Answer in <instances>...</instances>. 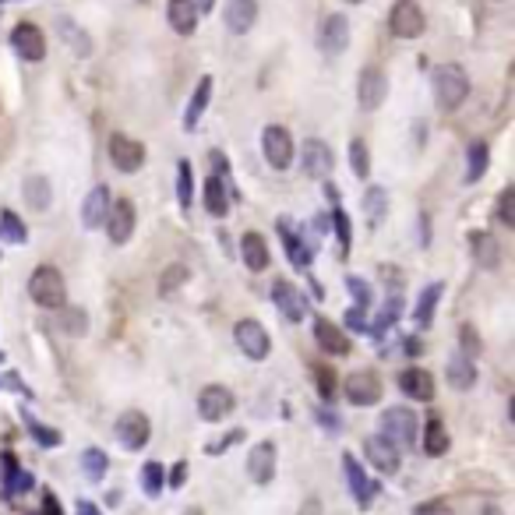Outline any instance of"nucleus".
<instances>
[{"instance_id":"obj_1","label":"nucleus","mask_w":515,"mask_h":515,"mask_svg":"<svg viewBox=\"0 0 515 515\" xmlns=\"http://www.w3.org/2000/svg\"><path fill=\"white\" fill-rule=\"evenodd\" d=\"M28 297L46 310H57L68 304V286H64V276L53 269V265H39L32 276H28Z\"/></svg>"},{"instance_id":"obj_2","label":"nucleus","mask_w":515,"mask_h":515,"mask_svg":"<svg viewBox=\"0 0 515 515\" xmlns=\"http://www.w3.org/2000/svg\"><path fill=\"white\" fill-rule=\"evenodd\" d=\"M470 96V75L459 64H441L434 71V100L441 109H459Z\"/></svg>"},{"instance_id":"obj_3","label":"nucleus","mask_w":515,"mask_h":515,"mask_svg":"<svg viewBox=\"0 0 515 515\" xmlns=\"http://www.w3.org/2000/svg\"><path fill=\"white\" fill-rule=\"evenodd\" d=\"M262 152L269 159L272 170H290L294 156H297V145H294V134L279 124H269L265 134H262Z\"/></svg>"},{"instance_id":"obj_4","label":"nucleus","mask_w":515,"mask_h":515,"mask_svg":"<svg viewBox=\"0 0 515 515\" xmlns=\"http://www.w3.org/2000/svg\"><path fill=\"white\" fill-rule=\"evenodd\" d=\"M233 335H237V346L244 350V357H251V360H265V357L272 353V339H269V332L262 328V321H254V318L237 321Z\"/></svg>"},{"instance_id":"obj_5","label":"nucleus","mask_w":515,"mask_h":515,"mask_svg":"<svg viewBox=\"0 0 515 515\" xmlns=\"http://www.w3.org/2000/svg\"><path fill=\"white\" fill-rule=\"evenodd\" d=\"M382 431L396 448H410L416 438V413L406 406H392L382 413Z\"/></svg>"},{"instance_id":"obj_6","label":"nucleus","mask_w":515,"mask_h":515,"mask_svg":"<svg viewBox=\"0 0 515 515\" xmlns=\"http://www.w3.org/2000/svg\"><path fill=\"white\" fill-rule=\"evenodd\" d=\"M109 163L120 173H138L145 166V145L127 134H109Z\"/></svg>"},{"instance_id":"obj_7","label":"nucleus","mask_w":515,"mask_h":515,"mask_svg":"<svg viewBox=\"0 0 515 515\" xmlns=\"http://www.w3.org/2000/svg\"><path fill=\"white\" fill-rule=\"evenodd\" d=\"M389 25H392V36H399V39H420L423 28H427V18H423L420 4L399 0L392 7V14H389Z\"/></svg>"},{"instance_id":"obj_8","label":"nucleus","mask_w":515,"mask_h":515,"mask_svg":"<svg viewBox=\"0 0 515 515\" xmlns=\"http://www.w3.org/2000/svg\"><path fill=\"white\" fill-rule=\"evenodd\" d=\"M342 392L353 406H374L382 399V378L374 371H353L346 382H342Z\"/></svg>"},{"instance_id":"obj_9","label":"nucleus","mask_w":515,"mask_h":515,"mask_svg":"<svg viewBox=\"0 0 515 515\" xmlns=\"http://www.w3.org/2000/svg\"><path fill=\"white\" fill-rule=\"evenodd\" d=\"M149 434H152V423H149L145 413L138 410L120 413V420H117V438H120L124 448H131V452L145 448V445H149Z\"/></svg>"},{"instance_id":"obj_10","label":"nucleus","mask_w":515,"mask_h":515,"mask_svg":"<svg viewBox=\"0 0 515 515\" xmlns=\"http://www.w3.org/2000/svg\"><path fill=\"white\" fill-rule=\"evenodd\" d=\"M134 222H138V212H134V202H131V198L109 202V212H106V233H109L113 244H127L131 233H134Z\"/></svg>"},{"instance_id":"obj_11","label":"nucleus","mask_w":515,"mask_h":515,"mask_svg":"<svg viewBox=\"0 0 515 515\" xmlns=\"http://www.w3.org/2000/svg\"><path fill=\"white\" fill-rule=\"evenodd\" d=\"M233 406H237V399H233V392L226 385H205L202 396H198V416L208 420V423L226 420L233 413Z\"/></svg>"},{"instance_id":"obj_12","label":"nucleus","mask_w":515,"mask_h":515,"mask_svg":"<svg viewBox=\"0 0 515 515\" xmlns=\"http://www.w3.org/2000/svg\"><path fill=\"white\" fill-rule=\"evenodd\" d=\"M11 46H14V53H18L21 60H32V64L46 57V39H43V32H39L32 21H18V25H14Z\"/></svg>"},{"instance_id":"obj_13","label":"nucleus","mask_w":515,"mask_h":515,"mask_svg":"<svg viewBox=\"0 0 515 515\" xmlns=\"http://www.w3.org/2000/svg\"><path fill=\"white\" fill-rule=\"evenodd\" d=\"M342 473H346V484H350V491H353V498H357V505L360 509H367L374 498H378V480H371L367 473H364V466L353 459V455H342Z\"/></svg>"},{"instance_id":"obj_14","label":"nucleus","mask_w":515,"mask_h":515,"mask_svg":"<svg viewBox=\"0 0 515 515\" xmlns=\"http://www.w3.org/2000/svg\"><path fill=\"white\" fill-rule=\"evenodd\" d=\"M389 96V75L382 68H367L360 75V85H357V100L364 109H378Z\"/></svg>"},{"instance_id":"obj_15","label":"nucleus","mask_w":515,"mask_h":515,"mask_svg":"<svg viewBox=\"0 0 515 515\" xmlns=\"http://www.w3.org/2000/svg\"><path fill=\"white\" fill-rule=\"evenodd\" d=\"M364 452H367V459H371V466H374L378 473H396V470H399L403 452H399L385 434L367 438V441H364Z\"/></svg>"},{"instance_id":"obj_16","label":"nucleus","mask_w":515,"mask_h":515,"mask_svg":"<svg viewBox=\"0 0 515 515\" xmlns=\"http://www.w3.org/2000/svg\"><path fill=\"white\" fill-rule=\"evenodd\" d=\"M247 473L254 484H272V477H276V445L272 441H262L247 452Z\"/></svg>"},{"instance_id":"obj_17","label":"nucleus","mask_w":515,"mask_h":515,"mask_svg":"<svg viewBox=\"0 0 515 515\" xmlns=\"http://www.w3.org/2000/svg\"><path fill=\"white\" fill-rule=\"evenodd\" d=\"M314 339H318V346H321L325 353H332V357H346V353H350L346 332H342L335 321H328V318H318V321H314Z\"/></svg>"},{"instance_id":"obj_18","label":"nucleus","mask_w":515,"mask_h":515,"mask_svg":"<svg viewBox=\"0 0 515 515\" xmlns=\"http://www.w3.org/2000/svg\"><path fill=\"white\" fill-rule=\"evenodd\" d=\"M272 301H276V308L283 310L290 321H304V314H308V301L301 297V290H297L294 283L279 279V283L272 286Z\"/></svg>"},{"instance_id":"obj_19","label":"nucleus","mask_w":515,"mask_h":515,"mask_svg":"<svg viewBox=\"0 0 515 515\" xmlns=\"http://www.w3.org/2000/svg\"><path fill=\"white\" fill-rule=\"evenodd\" d=\"M399 389H403V396H410L416 403H431L434 399V378L423 367H406L399 374Z\"/></svg>"},{"instance_id":"obj_20","label":"nucleus","mask_w":515,"mask_h":515,"mask_svg":"<svg viewBox=\"0 0 515 515\" xmlns=\"http://www.w3.org/2000/svg\"><path fill=\"white\" fill-rule=\"evenodd\" d=\"M198 14L202 11L195 7V0H170L166 4V21L177 36H191L198 28Z\"/></svg>"},{"instance_id":"obj_21","label":"nucleus","mask_w":515,"mask_h":515,"mask_svg":"<svg viewBox=\"0 0 515 515\" xmlns=\"http://www.w3.org/2000/svg\"><path fill=\"white\" fill-rule=\"evenodd\" d=\"M258 18V0H226V28L233 36H247Z\"/></svg>"},{"instance_id":"obj_22","label":"nucleus","mask_w":515,"mask_h":515,"mask_svg":"<svg viewBox=\"0 0 515 515\" xmlns=\"http://www.w3.org/2000/svg\"><path fill=\"white\" fill-rule=\"evenodd\" d=\"M332 166H335L332 149L325 141H318V138H308L304 141V170H308V177H328Z\"/></svg>"},{"instance_id":"obj_23","label":"nucleus","mask_w":515,"mask_h":515,"mask_svg":"<svg viewBox=\"0 0 515 515\" xmlns=\"http://www.w3.org/2000/svg\"><path fill=\"white\" fill-rule=\"evenodd\" d=\"M106 212H109V191L100 184V188H93V191L85 195V202H82V226H85V229L103 226Z\"/></svg>"},{"instance_id":"obj_24","label":"nucleus","mask_w":515,"mask_h":515,"mask_svg":"<svg viewBox=\"0 0 515 515\" xmlns=\"http://www.w3.org/2000/svg\"><path fill=\"white\" fill-rule=\"evenodd\" d=\"M346 43H350V21H346V14H332L321 28V50L325 53H342Z\"/></svg>"},{"instance_id":"obj_25","label":"nucleus","mask_w":515,"mask_h":515,"mask_svg":"<svg viewBox=\"0 0 515 515\" xmlns=\"http://www.w3.org/2000/svg\"><path fill=\"white\" fill-rule=\"evenodd\" d=\"M240 254H244V265L251 269V272H265L269 269V247H265V240H262V233H244V240H240Z\"/></svg>"},{"instance_id":"obj_26","label":"nucleus","mask_w":515,"mask_h":515,"mask_svg":"<svg viewBox=\"0 0 515 515\" xmlns=\"http://www.w3.org/2000/svg\"><path fill=\"white\" fill-rule=\"evenodd\" d=\"M448 445H452V438L445 431V420L441 416H427V423H423V452L438 459V455L448 452Z\"/></svg>"},{"instance_id":"obj_27","label":"nucleus","mask_w":515,"mask_h":515,"mask_svg":"<svg viewBox=\"0 0 515 515\" xmlns=\"http://www.w3.org/2000/svg\"><path fill=\"white\" fill-rule=\"evenodd\" d=\"M208 103H212V78L205 75V78L195 85L191 106H188V113H184V127H188V131H195V127H198V120H202V113L208 109Z\"/></svg>"},{"instance_id":"obj_28","label":"nucleus","mask_w":515,"mask_h":515,"mask_svg":"<svg viewBox=\"0 0 515 515\" xmlns=\"http://www.w3.org/2000/svg\"><path fill=\"white\" fill-rule=\"evenodd\" d=\"M279 233H283V244H286L290 262H294L297 269H308L310 265V247L301 244V237H297V229L290 226V219H279Z\"/></svg>"},{"instance_id":"obj_29","label":"nucleus","mask_w":515,"mask_h":515,"mask_svg":"<svg viewBox=\"0 0 515 515\" xmlns=\"http://www.w3.org/2000/svg\"><path fill=\"white\" fill-rule=\"evenodd\" d=\"M448 385L459 389V392H466V389L477 385V367L470 364V357H452L448 360Z\"/></svg>"},{"instance_id":"obj_30","label":"nucleus","mask_w":515,"mask_h":515,"mask_svg":"<svg viewBox=\"0 0 515 515\" xmlns=\"http://www.w3.org/2000/svg\"><path fill=\"white\" fill-rule=\"evenodd\" d=\"M205 208L215 215V219H222V215L229 212V195H226L222 173H215V177H208L205 181Z\"/></svg>"},{"instance_id":"obj_31","label":"nucleus","mask_w":515,"mask_h":515,"mask_svg":"<svg viewBox=\"0 0 515 515\" xmlns=\"http://www.w3.org/2000/svg\"><path fill=\"white\" fill-rule=\"evenodd\" d=\"M441 283H431L423 294H420V304H416V310H413V318H416V325L420 328H427L431 321H434V308H438V301H441Z\"/></svg>"},{"instance_id":"obj_32","label":"nucleus","mask_w":515,"mask_h":515,"mask_svg":"<svg viewBox=\"0 0 515 515\" xmlns=\"http://www.w3.org/2000/svg\"><path fill=\"white\" fill-rule=\"evenodd\" d=\"M21 191H25V202L32 208H39V212L50 208V198H53V195H50V181H46V177H28Z\"/></svg>"},{"instance_id":"obj_33","label":"nucleus","mask_w":515,"mask_h":515,"mask_svg":"<svg viewBox=\"0 0 515 515\" xmlns=\"http://www.w3.org/2000/svg\"><path fill=\"white\" fill-rule=\"evenodd\" d=\"M364 212H367L371 226H378V222L385 219V212H389V195H385V188H367V195H364Z\"/></svg>"},{"instance_id":"obj_34","label":"nucleus","mask_w":515,"mask_h":515,"mask_svg":"<svg viewBox=\"0 0 515 515\" xmlns=\"http://www.w3.org/2000/svg\"><path fill=\"white\" fill-rule=\"evenodd\" d=\"M473 254H477L480 265L495 269L498 265V240L491 233H473Z\"/></svg>"},{"instance_id":"obj_35","label":"nucleus","mask_w":515,"mask_h":515,"mask_svg":"<svg viewBox=\"0 0 515 515\" xmlns=\"http://www.w3.org/2000/svg\"><path fill=\"white\" fill-rule=\"evenodd\" d=\"M0 240H7V244H25V226H21V219L14 215V212H0Z\"/></svg>"},{"instance_id":"obj_36","label":"nucleus","mask_w":515,"mask_h":515,"mask_svg":"<svg viewBox=\"0 0 515 515\" xmlns=\"http://www.w3.org/2000/svg\"><path fill=\"white\" fill-rule=\"evenodd\" d=\"M487 159H491V156H487V145H484V141H473V145H470V170H466V181H470V184L484 177Z\"/></svg>"},{"instance_id":"obj_37","label":"nucleus","mask_w":515,"mask_h":515,"mask_svg":"<svg viewBox=\"0 0 515 515\" xmlns=\"http://www.w3.org/2000/svg\"><path fill=\"white\" fill-rule=\"evenodd\" d=\"M163 484H166V480H163V466H159V463H145V466H141V491H145L149 498H156V495L163 491Z\"/></svg>"},{"instance_id":"obj_38","label":"nucleus","mask_w":515,"mask_h":515,"mask_svg":"<svg viewBox=\"0 0 515 515\" xmlns=\"http://www.w3.org/2000/svg\"><path fill=\"white\" fill-rule=\"evenodd\" d=\"M332 222H335L339 251H342V258H346V254H350V247H353V229H350V215H346L342 208H335V212H332Z\"/></svg>"},{"instance_id":"obj_39","label":"nucleus","mask_w":515,"mask_h":515,"mask_svg":"<svg viewBox=\"0 0 515 515\" xmlns=\"http://www.w3.org/2000/svg\"><path fill=\"white\" fill-rule=\"evenodd\" d=\"M184 283H188V269H184V265H170V269L163 272V279H159V294L170 297V294L181 290Z\"/></svg>"},{"instance_id":"obj_40","label":"nucleus","mask_w":515,"mask_h":515,"mask_svg":"<svg viewBox=\"0 0 515 515\" xmlns=\"http://www.w3.org/2000/svg\"><path fill=\"white\" fill-rule=\"evenodd\" d=\"M82 466H85V473L93 477V480H103L106 477V452H100V448H85V455H82Z\"/></svg>"},{"instance_id":"obj_41","label":"nucleus","mask_w":515,"mask_h":515,"mask_svg":"<svg viewBox=\"0 0 515 515\" xmlns=\"http://www.w3.org/2000/svg\"><path fill=\"white\" fill-rule=\"evenodd\" d=\"M314 385H318L321 399H335V371H332V367L318 364V367H314Z\"/></svg>"},{"instance_id":"obj_42","label":"nucleus","mask_w":515,"mask_h":515,"mask_svg":"<svg viewBox=\"0 0 515 515\" xmlns=\"http://www.w3.org/2000/svg\"><path fill=\"white\" fill-rule=\"evenodd\" d=\"M25 420H28V434H32V438H36V441H39L43 448H53V445H60V434H57V431H50L46 423L32 420L28 413H25Z\"/></svg>"},{"instance_id":"obj_43","label":"nucleus","mask_w":515,"mask_h":515,"mask_svg":"<svg viewBox=\"0 0 515 515\" xmlns=\"http://www.w3.org/2000/svg\"><path fill=\"white\" fill-rule=\"evenodd\" d=\"M177 198L184 208L191 205V163L188 159H181V166H177Z\"/></svg>"},{"instance_id":"obj_44","label":"nucleus","mask_w":515,"mask_h":515,"mask_svg":"<svg viewBox=\"0 0 515 515\" xmlns=\"http://www.w3.org/2000/svg\"><path fill=\"white\" fill-rule=\"evenodd\" d=\"M399 308H403V304H399V297L392 294V297H389V304H385V310H382V318L374 321V328H371V332H374V335H382V332H385V328L399 318Z\"/></svg>"},{"instance_id":"obj_45","label":"nucleus","mask_w":515,"mask_h":515,"mask_svg":"<svg viewBox=\"0 0 515 515\" xmlns=\"http://www.w3.org/2000/svg\"><path fill=\"white\" fill-rule=\"evenodd\" d=\"M350 159H353L357 177H367V145H364V138H353V145H350Z\"/></svg>"},{"instance_id":"obj_46","label":"nucleus","mask_w":515,"mask_h":515,"mask_svg":"<svg viewBox=\"0 0 515 515\" xmlns=\"http://www.w3.org/2000/svg\"><path fill=\"white\" fill-rule=\"evenodd\" d=\"M498 215H502V222H505V226H515V188H505V191H502Z\"/></svg>"},{"instance_id":"obj_47","label":"nucleus","mask_w":515,"mask_h":515,"mask_svg":"<svg viewBox=\"0 0 515 515\" xmlns=\"http://www.w3.org/2000/svg\"><path fill=\"white\" fill-rule=\"evenodd\" d=\"M346 286H350V294L357 297V308H367V304H371V290H367V283H364L360 276H350Z\"/></svg>"},{"instance_id":"obj_48","label":"nucleus","mask_w":515,"mask_h":515,"mask_svg":"<svg viewBox=\"0 0 515 515\" xmlns=\"http://www.w3.org/2000/svg\"><path fill=\"white\" fill-rule=\"evenodd\" d=\"M32 487H36V477H32V473H25V470H18V477H14L4 491H7V495H25V491H32Z\"/></svg>"},{"instance_id":"obj_49","label":"nucleus","mask_w":515,"mask_h":515,"mask_svg":"<svg viewBox=\"0 0 515 515\" xmlns=\"http://www.w3.org/2000/svg\"><path fill=\"white\" fill-rule=\"evenodd\" d=\"M240 438H244V431H229V434H222L215 445H208V455H222V452H226L229 445H237Z\"/></svg>"},{"instance_id":"obj_50","label":"nucleus","mask_w":515,"mask_h":515,"mask_svg":"<svg viewBox=\"0 0 515 515\" xmlns=\"http://www.w3.org/2000/svg\"><path fill=\"white\" fill-rule=\"evenodd\" d=\"M413 515H455V512H452L448 502H423V505L413 509Z\"/></svg>"},{"instance_id":"obj_51","label":"nucleus","mask_w":515,"mask_h":515,"mask_svg":"<svg viewBox=\"0 0 515 515\" xmlns=\"http://www.w3.org/2000/svg\"><path fill=\"white\" fill-rule=\"evenodd\" d=\"M166 484H170L173 491H181V487L188 484V463H177V466L170 470V480H166Z\"/></svg>"},{"instance_id":"obj_52","label":"nucleus","mask_w":515,"mask_h":515,"mask_svg":"<svg viewBox=\"0 0 515 515\" xmlns=\"http://www.w3.org/2000/svg\"><path fill=\"white\" fill-rule=\"evenodd\" d=\"M463 342H466V353H470V357H477V353H480V339H477V332H473L470 325L463 328Z\"/></svg>"},{"instance_id":"obj_53","label":"nucleus","mask_w":515,"mask_h":515,"mask_svg":"<svg viewBox=\"0 0 515 515\" xmlns=\"http://www.w3.org/2000/svg\"><path fill=\"white\" fill-rule=\"evenodd\" d=\"M43 515H64L60 512V502L53 498V491H43Z\"/></svg>"},{"instance_id":"obj_54","label":"nucleus","mask_w":515,"mask_h":515,"mask_svg":"<svg viewBox=\"0 0 515 515\" xmlns=\"http://www.w3.org/2000/svg\"><path fill=\"white\" fill-rule=\"evenodd\" d=\"M297 515H321V502H318V498H308V502L301 505V512Z\"/></svg>"},{"instance_id":"obj_55","label":"nucleus","mask_w":515,"mask_h":515,"mask_svg":"<svg viewBox=\"0 0 515 515\" xmlns=\"http://www.w3.org/2000/svg\"><path fill=\"white\" fill-rule=\"evenodd\" d=\"M75 512L78 515H100V509H96V505H89V502H78V505H75Z\"/></svg>"},{"instance_id":"obj_56","label":"nucleus","mask_w":515,"mask_h":515,"mask_svg":"<svg viewBox=\"0 0 515 515\" xmlns=\"http://www.w3.org/2000/svg\"><path fill=\"white\" fill-rule=\"evenodd\" d=\"M212 4H215V0H195V7H198V11H212Z\"/></svg>"},{"instance_id":"obj_57","label":"nucleus","mask_w":515,"mask_h":515,"mask_svg":"<svg viewBox=\"0 0 515 515\" xmlns=\"http://www.w3.org/2000/svg\"><path fill=\"white\" fill-rule=\"evenodd\" d=\"M184 515H205V512H202L198 505H191V509H184Z\"/></svg>"},{"instance_id":"obj_58","label":"nucleus","mask_w":515,"mask_h":515,"mask_svg":"<svg viewBox=\"0 0 515 515\" xmlns=\"http://www.w3.org/2000/svg\"><path fill=\"white\" fill-rule=\"evenodd\" d=\"M346 4H364V0H346Z\"/></svg>"},{"instance_id":"obj_59","label":"nucleus","mask_w":515,"mask_h":515,"mask_svg":"<svg viewBox=\"0 0 515 515\" xmlns=\"http://www.w3.org/2000/svg\"><path fill=\"white\" fill-rule=\"evenodd\" d=\"M0 360H4V357H0Z\"/></svg>"},{"instance_id":"obj_60","label":"nucleus","mask_w":515,"mask_h":515,"mask_svg":"<svg viewBox=\"0 0 515 515\" xmlns=\"http://www.w3.org/2000/svg\"><path fill=\"white\" fill-rule=\"evenodd\" d=\"M141 4H145V0H141Z\"/></svg>"}]
</instances>
